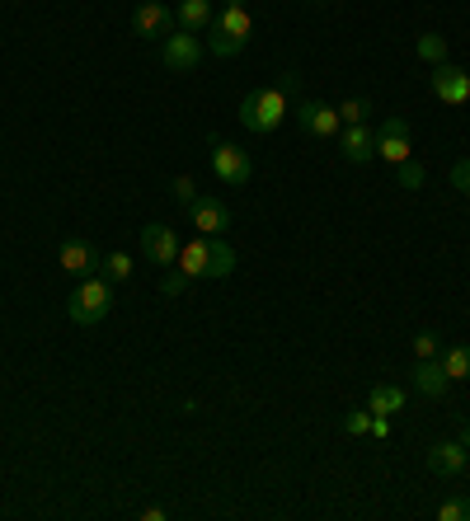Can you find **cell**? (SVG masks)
Instances as JSON below:
<instances>
[{"instance_id": "484cf974", "label": "cell", "mask_w": 470, "mask_h": 521, "mask_svg": "<svg viewBox=\"0 0 470 521\" xmlns=\"http://www.w3.org/2000/svg\"><path fill=\"white\" fill-rule=\"evenodd\" d=\"M438 521H470V503L466 498H447V503L438 507Z\"/></svg>"}, {"instance_id": "9c48e42d", "label": "cell", "mask_w": 470, "mask_h": 521, "mask_svg": "<svg viewBox=\"0 0 470 521\" xmlns=\"http://www.w3.org/2000/svg\"><path fill=\"white\" fill-rule=\"evenodd\" d=\"M376 155H381L386 165H405L409 160V123L405 118H386V123L376 127Z\"/></svg>"}, {"instance_id": "f1b7e54d", "label": "cell", "mask_w": 470, "mask_h": 521, "mask_svg": "<svg viewBox=\"0 0 470 521\" xmlns=\"http://www.w3.org/2000/svg\"><path fill=\"white\" fill-rule=\"evenodd\" d=\"M174 198H179V202H184V207H188V202H193V198H198V184H193V179H188V174H179V179H174Z\"/></svg>"}, {"instance_id": "30bf717a", "label": "cell", "mask_w": 470, "mask_h": 521, "mask_svg": "<svg viewBox=\"0 0 470 521\" xmlns=\"http://www.w3.org/2000/svg\"><path fill=\"white\" fill-rule=\"evenodd\" d=\"M141 254L156 263V268H174V259H179V235L170 226H146L141 230Z\"/></svg>"}, {"instance_id": "d4e9b609", "label": "cell", "mask_w": 470, "mask_h": 521, "mask_svg": "<svg viewBox=\"0 0 470 521\" xmlns=\"http://www.w3.org/2000/svg\"><path fill=\"white\" fill-rule=\"evenodd\" d=\"M344 432L348 437H367V432H372V409H353V414L344 418Z\"/></svg>"}, {"instance_id": "e0dca14e", "label": "cell", "mask_w": 470, "mask_h": 521, "mask_svg": "<svg viewBox=\"0 0 470 521\" xmlns=\"http://www.w3.org/2000/svg\"><path fill=\"white\" fill-rule=\"evenodd\" d=\"M174 19H179V29L198 33V29H212V19H217V10H212V0H179V10H174Z\"/></svg>"}, {"instance_id": "7402d4cb", "label": "cell", "mask_w": 470, "mask_h": 521, "mask_svg": "<svg viewBox=\"0 0 470 521\" xmlns=\"http://www.w3.org/2000/svg\"><path fill=\"white\" fill-rule=\"evenodd\" d=\"M99 268H104V277H109V282H127V277H132V259H127V254H109Z\"/></svg>"}, {"instance_id": "5b68a950", "label": "cell", "mask_w": 470, "mask_h": 521, "mask_svg": "<svg viewBox=\"0 0 470 521\" xmlns=\"http://www.w3.org/2000/svg\"><path fill=\"white\" fill-rule=\"evenodd\" d=\"M297 123H301V132H311V137H320V141H329V137H339V132H344L339 108H329L325 99H301V104H297Z\"/></svg>"}, {"instance_id": "9a60e30c", "label": "cell", "mask_w": 470, "mask_h": 521, "mask_svg": "<svg viewBox=\"0 0 470 521\" xmlns=\"http://www.w3.org/2000/svg\"><path fill=\"white\" fill-rule=\"evenodd\" d=\"M409 376H414V390H419V395H428V399H442V395H447V385H452L438 357H419Z\"/></svg>"}, {"instance_id": "f546056e", "label": "cell", "mask_w": 470, "mask_h": 521, "mask_svg": "<svg viewBox=\"0 0 470 521\" xmlns=\"http://www.w3.org/2000/svg\"><path fill=\"white\" fill-rule=\"evenodd\" d=\"M452 188L470 193V160H456V165H452Z\"/></svg>"}, {"instance_id": "ffe728a7", "label": "cell", "mask_w": 470, "mask_h": 521, "mask_svg": "<svg viewBox=\"0 0 470 521\" xmlns=\"http://www.w3.org/2000/svg\"><path fill=\"white\" fill-rule=\"evenodd\" d=\"M414 52H419V62L442 66V62H447V38H442V33H419Z\"/></svg>"}, {"instance_id": "52a82bcc", "label": "cell", "mask_w": 470, "mask_h": 521, "mask_svg": "<svg viewBox=\"0 0 470 521\" xmlns=\"http://www.w3.org/2000/svg\"><path fill=\"white\" fill-rule=\"evenodd\" d=\"M188 221L198 226V235H226L231 230V207L221 198H203L198 193V198L188 202Z\"/></svg>"}, {"instance_id": "ac0fdd59", "label": "cell", "mask_w": 470, "mask_h": 521, "mask_svg": "<svg viewBox=\"0 0 470 521\" xmlns=\"http://www.w3.org/2000/svg\"><path fill=\"white\" fill-rule=\"evenodd\" d=\"M367 409H372V414H400V409H405V390H400V385H372V390H367Z\"/></svg>"}, {"instance_id": "5bb4252c", "label": "cell", "mask_w": 470, "mask_h": 521, "mask_svg": "<svg viewBox=\"0 0 470 521\" xmlns=\"http://www.w3.org/2000/svg\"><path fill=\"white\" fill-rule=\"evenodd\" d=\"M466 465H470V456H466V446L461 442H438L433 451H428V470H433L438 479H456Z\"/></svg>"}, {"instance_id": "7a4b0ae2", "label": "cell", "mask_w": 470, "mask_h": 521, "mask_svg": "<svg viewBox=\"0 0 470 521\" xmlns=\"http://www.w3.org/2000/svg\"><path fill=\"white\" fill-rule=\"evenodd\" d=\"M282 118H287V94L278 85H268V90H254L240 99V123L250 127V132H278Z\"/></svg>"}, {"instance_id": "d6986e66", "label": "cell", "mask_w": 470, "mask_h": 521, "mask_svg": "<svg viewBox=\"0 0 470 521\" xmlns=\"http://www.w3.org/2000/svg\"><path fill=\"white\" fill-rule=\"evenodd\" d=\"M438 362H442V371H447V381H470V348H442L438 353Z\"/></svg>"}, {"instance_id": "4316f807", "label": "cell", "mask_w": 470, "mask_h": 521, "mask_svg": "<svg viewBox=\"0 0 470 521\" xmlns=\"http://www.w3.org/2000/svg\"><path fill=\"white\" fill-rule=\"evenodd\" d=\"M367 113H372V104H367V99H348V104L339 108L344 127H348V123H367Z\"/></svg>"}, {"instance_id": "277c9868", "label": "cell", "mask_w": 470, "mask_h": 521, "mask_svg": "<svg viewBox=\"0 0 470 521\" xmlns=\"http://www.w3.org/2000/svg\"><path fill=\"white\" fill-rule=\"evenodd\" d=\"M203 52L207 47L198 43V33H188V29H174L160 38V62L170 66V71H198Z\"/></svg>"}, {"instance_id": "83f0119b", "label": "cell", "mask_w": 470, "mask_h": 521, "mask_svg": "<svg viewBox=\"0 0 470 521\" xmlns=\"http://www.w3.org/2000/svg\"><path fill=\"white\" fill-rule=\"evenodd\" d=\"M438 353H442L438 334H433V329H423V334L414 338V357H438Z\"/></svg>"}, {"instance_id": "cb8c5ba5", "label": "cell", "mask_w": 470, "mask_h": 521, "mask_svg": "<svg viewBox=\"0 0 470 521\" xmlns=\"http://www.w3.org/2000/svg\"><path fill=\"white\" fill-rule=\"evenodd\" d=\"M188 282H193V277H188L184 268H165V277H160V292H165V296H184Z\"/></svg>"}, {"instance_id": "ba28073f", "label": "cell", "mask_w": 470, "mask_h": 521, "mask_svg": "<svg viewBox=\"0 0 470 521\" xmlns=\"http://www.w3.org/2000/svg\"><path fill=\"white\" fill-rule=\"evenodd\" d=\"M433 94H438L442 104H452V108H461V104H470V76L461 71V66H452V62H442V66H433Z\"/></svg>"}, {"instance_id": "3957f363", "label": "cell", "mask_w": 470, "mask_h": 521, "mask_svg": "<svg viewBox=\"0 0 470 521\" xmlns=\"http://www.w3.org/2000/svg\"><path fill=\"white\" fill-rule=\"evenodd\" d=\"M71 320L76 324H99L113 310V282L109 277H80V287L71 292Z\"/></svg>"}, {"instance_id": "1f68e13d", "label": "cell", "mask_w": 470, "mask_h": 521, "mask_svg": "<svg viewBox=\"0 0 470 521\" xmlns=\"http://www.w3.org/2000/svg\"><path fill=\"white\" fill-rule=\"evenodd\" d=\"M461 446H466V456H470V428H461Z\"/></svg>"}, {"instance_id": "6da1fadb", "label": "cell", "mask_w": 470, "mask_h": 521, "mask_svg": "<svg viewBox=\"0 0 470 521\" xmlns=\"http://www.w3.org/2000/svg\"><path fill=\"white\" fill-rule=\"evenodd\" d=\"M250 33H254L250 10H245V5H226V10L212 19V43H207V52H212V57H235V52H245Z\"/></svg>"}, {"instance_id": "2e32d148", "label": "cell", "mask_w": 470, "mask_h": 521, "mask_svg": "<svg viewBox=\"0 0 470 521\" xmlns=\"http://www.w3.org/2000/svg\"><path fill=\"white\" fill-rule=\"evenodd\" d=\"M174 268H184L188 277H212V240L193 235L188 245H179V259H174Z\"/></svg>"}, {"instance_id": "44dd1931", "label": "cell", "mask_w": 470, "mask_h": 521, "mask_svg": "<svg viewBox=\"0 0 470 521\" xmlns=\"http://www.w3.org/2000/svg\"><path fill=\"white\" fill-rule=\"evenodd\" d=\"M235 273V249L226 240H212V277H231Z\"/></svg>"}, {"instance_id": "4dcf8cb0", "label": "cell", "mask_w": 470, "mask_h": 521, "mask_svg": "<svg viewBox=\"0 0 470 521\" xmlns=\"http://www.w3.org/2000/svg\"><path fill=\"white\" fill-rule=\"evenodd\" d=\"M297 85H301V76H297V71H282V76H278V90L287 94V99L297 94Z\"/></svg>"}, {"instance_id": "4fadbf2b", "label": "cell", "mask_w": 470, "mask_h": 521, "mask_svg": "<svg viewBox=\"0 0 470 521\" xmlns=\"http://www.w3.org/2000/svg\"><path fill=\"white\" fill-rule=\"evenodd\" d=\"M339 151H344L348 165H367L376 155V132L367 123H348L344 132H339Z\"/></svg>"}, {"instance_id": "603a6c76", "label": "cell", "mask_w": 470, "mask_h": 521, "mask_svg": "<svg viewBox=\"0 0 470 521\" xmlns=\"http://www.w3.org/2000/svg\"><path fill=\"white\" fill-rule=\"evenodd\" d=\"M395 174H400V188H409V193H414V188H423V165L414 160V155H409L405 165H395Z\"/></svg>"}, {"instance_id": "7c38bea8", "label": "cell", "mask_w": 470, "mask_h": 521, "mask_svg": "<svg viewBox=\"0 0 470 521\" xmlns=\"http://www.w3.org/2000/svg\"><path fill=\"white\" fill-rule=\"evenodd\" d=\"M132 29L141 38H165V33H174V10L160 5V0H141L137 15H132Z\"/></svg>"}, {"instance_id": "8fae6325", "label": "cell", "mask_w": 470, "mask_h": 521, "mask_svg": "<svg viewBox=\"0 0 470 521\" xmlns=\"http://www.w3.org/2000/svg\"><path fill=\"white\" fill-rule=\"evenodd\" d=\"M57 263H62L71 277H94L99 273V249L90 245V240H62V249H57Z\"/></svg>"}, {"instance_id": "8992f818", "label": "cell", "mask_w": 470, "mask_h": 521, "mask_svg": "<svg viewBox=\"0 0 470 521\" xmlns=\"http://www.w3.org/2000/svg\"><path fill=\"white\" fill-rule=\"evenodd\" d=\"M212 169H217V179L221 184H231L240 188L245 179H250V155L240 151V146H231V141H212Z\"/></svg>"}, {"instance_id": "d6a6232c", "label": "cell", "mask_w": 470, "mask_h": 521, "mask_svg": "<svg viewBox=\"0 0 470 521\" xmlns=\"http://www.w3.org/2000/svg\"><path fill=\"white\" fill-rule=\"evenodd\" d=\"M315 5H325V0H315Z\"/></svg>"}]
</instances>
